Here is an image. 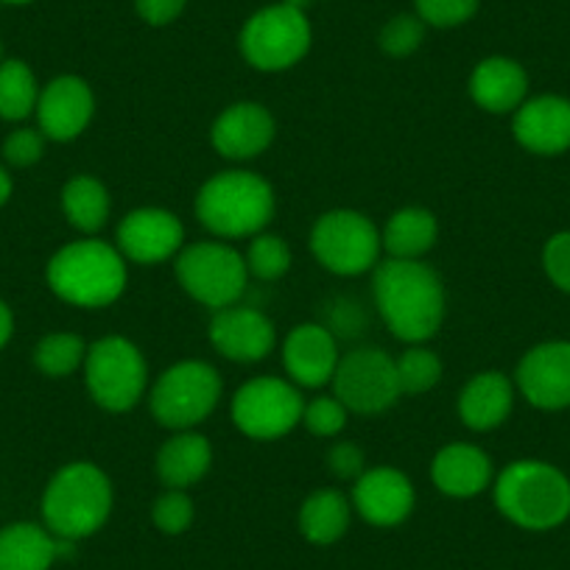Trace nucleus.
Returning a JSON list of instances; mask_svg holds the SVG:
<instances>
[{"label": "nucleus", "mask_w": 570, "mask_h": 570, "mask_svg": "<svg viewBox=\"0 0 570 570\" xmlns=\"http://www.w3.org/2000/svg\"><path fill=\"white\" fill-rule=\"evenodd\" d=\"M372 294L381 320L394 338L422 344L434 338L445 322V285L440 274L422 261L377 263L372 274Z\"/></svg>", "instance_id": "obj_1"}, {"label": "nucleus", "mask_w": 570, "mask_h": 570, "mask_svg": "<svg viewBox=\"0 0 570 570\" xmlns=\"http://www.w3.org/2000/svg\"><path fill=\"white\" fill-rule=\"evenodd\" d=\"M46 277L62 303L107 308L126 292V257L107 240H73L48 261Z\"/></svg>", "instance_id": "obj_2"}, {"label": "nucleus", "mask_w": 570, "mask_h": 570, "mask_svg": "<svg viewBox=\"0 0 570 570\" xmlns=\"http://www.w3.org/2000/svg\"><path fill=\"white\" fill-rule=\"evenodd\" d=\"M112 512V481L98 464L70 462L48 481L42 495L46 529L59 540H81L107 523Z\"/></svg>", "instance_id": "obj_3"}, {"label": "nucleus", "mask_w": 570, "mask_h": 570, "mask_svg": "<svg viewBox=\"0 0 570 570\" xmlns=\"http://www.w3.org/2000/svg\"><path fill=\"white\" fill-rule=\"evenodd\" d=\"M274 190L252 171H222L196 196V216L216 238H255L274 218Z\"/></svg>", "instance_id": "obj_4"}, {"label": "nucleus", "mask_w": 570, "mask_h": 570, "mask_svg": "<svg viewBox=\"0 0 570 570\" xmlns=\"http://www.w3.org/2000/svg\"><path fill=\"white\" fill-rule=\"evenodd\" d=\"M495 507L520 529H557L570 518V481L553 464L520 459L498 475Z\"/></svg>", "instance_id": "obj_5"}, {"label": "nucleus", "mask_w": 570, "mask_h": 570, "mask_svg": "<svg viewBox=\"0 0 570 570\" xmlns=\"http://www.w3.org/2000/svg\"><path fill=\"white\" fill-rule=\"evenodd\" d=\"M222 377L207 361H179L168 366L151 386V414L163 428L194 431L216 411Z\"/></svg>", "instance_id": "obj_6"}, {"label": "nucleus", "mask_w": 570, "mask_h": 570, "mask_svg": "<svg viewBox=\"0 0 570 570\" xmlns=\"http://www.w3.org/2000/svg\"><path fill=\"white\" fill-rule=\"evenodd\" d=\"M85 381L104 411L135 409L149 389V366L140 350L124 336H104L87 347Z\"/></svg>", "instance_id": "obj_7"}, {"label": "nucleus", "mask_w": 570, "mask_h": 570, "mask_svg": "<svg viewBox=\"0 0 570 570\" xmlns=\"http://www.w3.org/2000/svg\"><path fill=\"white\" fill-rule=\"evenodd\" d=\"M177 277L188 297L205 308L222 311L238 305L249 283L244 255L222 240H199L177 255Z\"/></svg>", "instance_id": "obj_8"}, {"label": "nucleus", "mask_w": 570, "mask_h": 570, "mask_svg": "<svg viewBox=\"0 0 570 570\" xmlns=\"http://www.w3.org/2000/svg\"><path fill=\"white\" fill-rule=\"evenodd\" d=\"M311 23L303 9L274 3L246 20L240 31V53L246 62L263 73H277L303 62L311 51Z\"/></svg>", "instance_id": "obj_9"}, {"label": "nucleus", "mask_w": 570, "mask_h": 570, "mask_svg": "<svg viewBox=\"0 0 570 570\" xmlns=\"http://www.w3.org/2000/svg\"><path fill=\"white\" fill-rule=\"evenodd\" d=\"M311 249L327 272L358 277L381 263V229L358 210L322 213L311 229Z\"/></svg>", "instance_id": "obj_10"}, {"label": "nucleus", "mask_w": 570, "mask_h": 570, "mask_svg": "<svg viewBox=\"0 0 570 570\" xmlns=\"http://www.w3.org/2000/svg\"><path fill=\"white\" fill-rule=\"evenodd\" d=\"M305 400L292 381L283 377H252L235 392L233 422L249 440L272 442L292 434L303 422Z\"/></svg>", "instance_id": "obj_11"}, {"label": "nucleus", "mask_w": 570, "mask_h": 570, "mask_svg": "<svg viewBox=\"0 0 570 570\" xmlns=\"http://www.w3.org/2000/svg\"><path fill=\"white\" fill-rule=\"evenodd\" d=\"M333 394L350 414H383L400 400L397 364L381 347H358L342 355L333 375Z\"/></svg>", "instance_id": "obj_12"}, {"label": "nucleus", "mask_w": 570, "mask_h": 570, "mask_svg": "<svg viewBox=\"0 0 570 570\" xmlns=\"http://www.w3.org/2000/svg\"><path fill=\"white\" fill-rule=\"evenodd\" d=\"M185 246V227L163 207H140L118 224V252L140 266L171 261Z\"/></svg>", "instance_id": "obj_13"}, {"label": "nucleus", "mask_w": 570, "mask_h": 570, "mask_svg": "<svg viewBox=\"0 0 570 570\" xmlns=\"http://www.w3.org/2000/svg\"><path fill=\"white\" fill-rule=\"evenodd\" d=\"M520 394L534 409L559 411L570 405V342H546L531 347L514 372Z\"/></svg>", "instance_id": "obj_14"}, {"label": "nucleus", "mask_w": 570, "mask_h": 570, "mask_svg": "<svg viewBox=\"0 0 570 570\" xmlns=\"http://www.w3.org/2000/svg\"><path fill=\"white\" fill-rule=\"evenodd\" d=\"M35 112L37 124H40L37 129L48 140L68 142L90 126L92 112H96V96L79 76H57L40 90Z\"/></svg>", "instance_id": "obj_15"}, {"label": "nucleus", "mask_w": 570, "mask_h": 570, "mask_svg": "<svg viewBox=\"0 0 570 570\" xmlns=\"http://www.w3.org/2000/svg\"><path fill=\"white\" fill-rule=\"evenodd\" d=\"M210 344L235 364L263 361L277 344V331L263 311L246 305H229L213 314Z\"/></svg>", "instance_id": "obj_16"}, {"label": "nucleus", "mask_w": 570, "mask_h": 570, "mask_svg": "<svg viewBox=\"0 0 570 570\" xmlns=\"http://www.w3.org/2000/svg\"><path fill=\"white\" fill-rule=\"evenodd\" d=\"M272 112L263 104L238 101L229 104L210 126L213 149L227 160H252L261 157L274 140Z\"/></svg>", "instance_id": "obj_17"}, {"label": "nucleus", "mask_w": 570, "mask_h": 570, "mask_svg": "<svg viewBox=\"0 0 570 570\" xmlns=\"http://www.w3.org/2000/svg\"><path fill=\"white\" fill-rule=\"evenodd\" d=\"M342 361L338 342L331 327L305 322L294 327L283 342V366L297 386L322 389L333 383L336 366Z\"/></svg>", "instance_id": "obj_18"}, {"label": "nucleus", "mask_w": 570, "mask_h": 570, "mask_svg": "<svg viewBox=\"0 0 570 570\" xmlns=\"http://www.w3.org/2000/svg\"><path fill=\"white\" fill-rule=\"evenodd\" d=\"M512 131L531 155H562L570 149V101L562 96L525 98L514 109Z\"/></svg>", "instance_id": "obj_19"}, {"label": "nucleus", "mask_w": 570, "mask_h": 570, "mask_svg": "<svg viewBox=\"0 0 570 570\" xmlns=\"http://www.w3.org/2000/svg\"><path fill=\"white\" fill-rule=\"evenodd\" d=\"M353 507L366 523L400 525L414 509V484L394 468H372L355 479Z\"/></svg>", "instance_id": "obj_20"}, {"label": "nucleus", "mask_w": 570, "mask_h": 570, "mask_svg": "<svg viewBox=\"0 0 570 570\" xmlns=\"http://www.w3.org/2000/svg\"><path fill=\"white\" fill-rule=\"evenodd\" d=\"M514 405V386L503 372L487 370L470 377L459 392V420L470 431H495L498 425L509 420Z\"/></svg>", "instance_id": "obj_21"}, {"label": "nucleus", "mask_w": 570, "mask_h": 570, "mask_svg": "<svg viewBox=\"0 0 570 570\" xmlns=\"http://www.w3.org/2000/svg\"><path fill=\"white\" fill-rule=\"evenodd\" d=\"M431 481L442 495L473 498L492 481V459L468 442L445 445L431 462Z\"/></svg>", "instance_id": "obj_22"}, {"label": "nucleus", "mask_w": 570, "mask_h": 570, "mask_svg": "<svg viewBox=\"0 0 570 570\" xmlns=\"http://www.w3.org/2000/svg\"><path fill=\"white\" fill-rule=\"evenodd\" d=\"M525 92H529V76L509 57L481 59L470 76V96L484 112H514L525 101Z\"/></svg>", "instance_id": "obj_23"}, {"label": "nucleus", "mask_w": 570, "mask_h": 570, "mask_svg": "<svg viewBox=\"0 0 570 570\" xmlns=\"http://www.w3.org/2000/svg\"><path fill=\"white\" fill-rule=\"evenodd\" d=\"M70 546L37 523H12L0 529V570H48Z\"/></svg>", "instance_id": "obj_24"}, {"label": "nucleus", "mask_w": 570, "mask_h": 570, "mask_svg": "<svg viewBox=\"0 0 570 570\" xmlns=\"http://www.w3.org/2000/svg\"><path fill=\"white\" fill-rule=\"evenodd\" d=\"M213 464L210 440L196 431H177L157 453V475L168 490L199 484Z\"/></svg>", "instance_id": "obj_25"}, {"label": "nucleus", "mask_w": 570, "mask_h": 570, "mask_svg": "<svg viewBox=\"0 0 570 570\" xmlns=\"http://www.w3.org/2000/svg\"><path fill=\"white\" fill-rule=\"evenodd\" d=\"M440 238V222L425 207H403L392 213L381 233L383 249L397 261H422Z\"/></svg>", "instance_id": "obj_26"}, {"label": "nucleus", "mask_w": 570, "mask_h": 570, "mask_svg": "<svg viewBox=\"0 0 570 570\" xmlns=\"http://www.w3.org/2000/svg\"><path fill=\"white\" fill-rule=\"evenodd\" d=\"M350 514H353V507L342 492L320 490L305 498L299 507V531L314 546H331L342 540L344 531L350 529Z\"/></svg>", "instance_id": "obj_27"}, {"label": "nucleus", "mask_w": 570, "mask_h": 570, "mask_svg": "<svg viewBox=\"0 0 570 570\" xmlns=\"http://www.w3.org/2000/svg\"><path fill=\"white\" fill-rule=\"evenodd\" d=\"M62 210L70 227L85 235H96L98 229L107 227L112 202H109V190L104 188L101 179L81 174L62 188Z\"/></svg>", "instance_id": "obj_28"}, {"label": "nucleus", "mask_w": 570, "mask_h": 570, "mask_svg": "<svg viewBox=\"0 0 570 570\" xmlns=\"http://www.w3.org/2000/svg\"><path fill=\"white\" fill-rule=\"evenodd\" d=\"M40 87H37L35 70L23 59H3L0 62V118L26 120L37 109Z\"/></svg>", "instance_id": "obj_29"}, {"label": "nucleus", "mask_w": 570, "mask_h": 570, "mask_svg": "<svg viewBox=\"0 0 570 570\" xmlns=\"http://www.w3.org/2000/svg\"><path fill=\"white\" fill-rule=\"evenodd\" d=\"M87 344L76 333H48L35 347V366L46 377H68L85 366Z\"/></svg>", "instance_id": "obj_30"}, {"label": "nucleus", "mask_w": 570, "mask_h": 570, "mask_svg": "<svg viewBox=\"0 0 570 570\" xmlns=\"http://www.w3.org/2000/svg\"><path fill=\"white\" fill-rule=\"evenodd\" d=\"M394 364H397V381L403 394L431 392L442 377L440 355L422 344H411L400 358H394Z\"/></svg>", "instance_id": "obj_31"}, {"label": "nucleus", "mask_w": 570, "mask_h": 570, "mask_svg": "<svg viewBox=\"0 0 570 570\" xmlns=\"http://www.w3.org/2000/svg\"><path fill=\"white\" fill-rule=\"evenodd\" d=\"M244 261L252 277L263 279V283H272V279H279L292 268V249H288V244L279 235L257 233L249 240V249H246Z\"/></svg>", "instance_id": "obj_32"}, {"label": "nucleus", "mask_w": 570, "mask_h": 570, "mask_svg": "<svg viewBox=\"0 0 570 570\" xmlns=\"http://www.w3.org/2000/svg\"><path fill=\"white\" fill-rule=\"evenodd\" d=\"M347 405L336 397V394H322V397H314L311 403H305L303 411V425L308 428L314 436H322V440H333L347 428Z\"/></svg>", "instance_id": "obj_33"}, {"label": "nucleus", "mask_w": 570, "mask_h": 570, "mask_svg": "<svg viewBox=\"0 0 570 570\" xmlns=\"http://www.w3.org/2000/svg\"><path fill=\"white\" fill-rule=\"evenodd\" d=\"M425 40V23L416 14H397L381 31V48L386 57L405 59Z\"/></svg>", "instance_id": "obj_34"}, {"label": "nucleus", "mask_w": 570, "mask_h": 570, "mask_svg": "<svg viewBox=\"0 0 570 570\" xmlns=\"http://www.w3.org/2000/svg\"><path fill=\"white\" fill-rule=\"evenodd\" d=\"M194 501L185 490H166L155 501L151 509V520L163 534H183L190 523H194Z\"/></svg>", "instance_id": "obj_35"}, {"label": "nucleus", "mask_w": 570, "mask_h": 570, "mask_svg": "<svg viewBox=\"0 0 570 570\" xmlns=\"http://www.w3.org/2000/svg\"><path fill=\"white\" fill-rule=\"evenodd\" d=\"M416 18L425 26H436V29H453L462 26L479 12L481 0H414Z\"/></svg>", "instance_id": "obj_36"}, {"label": "nucleus", "mask_w": 570, "mask_h": 570, "mask_svg": "<svg viewBox=\"0 0 570 570\" xmlns=\"http://www.w3.org/2000/svg\"><path fill=\"white\" fill-rule=\"evenodd\" d=\"M46 140L40 129H14L12 135L3 140V160L12 168H31L42 160L46 155Z\"/></svg>", "instance_id": "obj_37"}, {"label": "nucleus", "mask_w": 570, "mask_h": 570, "mask_svg": "<svg viewBox=\"0 0 570 570\" xmlns=\"http://www.w3.org/2000/svg\"><path fill=\"white\" fill-rule=\"evenodd\" d=\"M542 268L559 292L570 294V233H557L542 249Z\"/></svg>", "instance_id": "obj_38"}, {"label": "nucleus", "mask_w": 570, "mask_h": 570, "mask_svg": "<svg viewBox=\"0 0 570 570\" xmlns=\"http://www.w3.org/2000/svg\"><path fill=\"white\" fill-rule=\"evenodd\" d=\"M364 451H361L355 442H336V445L327 451V470H331L336 479H358L364 473Z\"/></svg>", "instance_id": "obj_39"}, {"label": "nucleus", "mask_w": 570, "mask_h": 570, "mask_svg": "<svg viewBox=\"0 0 570 570\" xmlns=\"http://www.w3.org/2000/svg\"><path fill=\"white\" fill-rule=\"evenodd\" d=\"M188 0H135L137 14L149 26H168L183 14Z\"/></svg>", "instance_id": "obj_40"}, {"label": "nucleus", "mask_w": 570, "mask_h": 570, "mask_svg": "<svg viewBox=\"0 0 570 570\" xmlns=\"http://www.w3.org/2000/svg\"><path fill=\"white\" fill-rule=\"evenodd\" d=\"M12 333H14V316L12 308H9L3 299H0V350L7 347L12 342Z\"/></svg>", "instance_id": "obj_41"}, {"label": "nucleus", "mask_w": 570, "mask_h": 570, "mask_svg": "<svg viewBox=\"0 0 570 570\" xmlns=\"http://www.w3.org/2000/svg\"><path fill=\"white\" fill-rule=\"evenodd\" d=\"M12 177H9V171L3 166H0V207L7 205L9 199H12Z\"/></svg>", "instance_id": "obj_42"}, {"label": "nucleus", "mask_w": 570, "mask_h": 570, "mask_svg": "<svg viewBox=\"0 0 570 570\" xmlns=\"http://www.w3.org/2000/svg\"><path fill=\"white\" fill-rule=\"evenodd\" d=\"M0 3H31V0H0Z\"/></svg>", "instance_id": "obj_43"}]
</instances>
